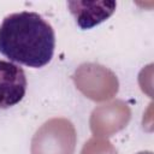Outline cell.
I'll return each instance as SVG.
<instances>
[{"label":"cell","instance_id":"2","mask_svg":"<svg viewBox=\"0 0 154 154\" xmlns=\"http://www.w3.org/2000/svg\"><path fill=\"white\" fill-rule=\"evenodd\" d=\"M26 76L24 70L12 61L0 60V108H10L25 96Z\"/></svg>","mask_w":154,"mask_h":154},{"label":"cell","instance_id":"3","mask_svg":"<svg viewBox=\"0 0 154 154\" xmlns=\"http://www.w3.org/2000/svg\"><path fill=\"white\" fill-rule=\"evenodd\" d=\"M67 7L76 23L83 30L91 29L109 18L116 11V1H67Z\"/></svg>","mask_w":154,"mask_h":154},{"label":"cell","instance_id":"1","mask_svg":"<svg viewBox=\"0 0 154 154\" xmlns=\"http://www.w3.org/2000/svg\"><path fill=\"white\" fill-rule=\"evenodd\" d=\"M54 48V29L36 12L11 13L0 24V53L10 61L40 69L52 60Z\"/></svg>","mask_w":154,"mask_h":154}]
</instances>
